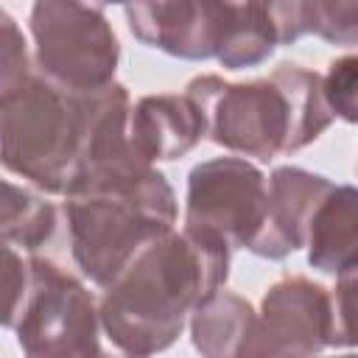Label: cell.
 <instances>
[{
	"label": "cell",
	"mask_w": 358,
	"mask_h": 358,
	"mask_svg": "<svg viewBox=\"0 0 358 358\" xmlns=\"http://www.w3.org/2000/svg\"><path fill=\"white\" fill-rule=\"evenodd\" d=\"M266 182H268V215H266V229L252 255L282 260L305 246L308 221L316 204L333 187V182L296 165L274 168V173Z\"/></svg>",
	"instance_id": "obj_10"
},
{
	"label": "cell",
	"mask_w": 358,
	"mask_h": 358,
	"mask_svg": "<svg viewBox=\"0 0 358 358\" xmlns=\"http://www.w3.org/2000/svg\"><path fill=\"white\" fill-rule=\"evenodd\" d=\"M126 11L129 31L168 56L201 62L215 59L227 22L218 0H112Z\"/></svg>",
	"instance_id": "obj_9"
},
{
	"label": "cell",
	"mask_w": 358,
	"mask_h": 358,
	"mask_svg": "<svg viewBox=\"0 0 358 358\" xmlns=\"http://www.w3.org/2000/svg\"><path fill=\"white\" fill-rule=\"evenodd\" d=\"M56 227V210L22 185L0 176V238L28 252L39 249Z\"/></svg>",
	"instance_id": "obj_15"
},
{
	"label": "cell",
	"mask_w": 358,
	"mask_h": 358,
	"mask_svg": "<svg viewBox=\"0 0 358 358\" xmlns=\"http://www.w3.org/2000/svg\"><path fill=\"white\" fill-rule=\"evenodd\" d=\"M308 263L324 274L358 266V193L352 185H333L316 204L305 229Z\"/></svg>",
	"instance_id": "obj_12"
},
{
	"label": "cell",
	"mask_w": 358,
	"mask_h": 358,
	"mask_svg": "<svg viewBox=\"0 0 358 358\" xmlns=\"http://www.w3.org/2000/svg\"><path fill=\"white\" fill-rule=\"evenodd\" d=\"M64 215L76 266L106 288L143 246L173 229L176 196L151 165L126 179L67 190Z\"/></svg>",
	"instance_id": "obj_3"
},
{
	"label": "cell",
	"mask_w": 358,
	"mask_h": 358,
	"mask_svg": "<svg viewBox=\"0 0 358 358\" xmlns=\"http://www.w3.org/2000/svg\"><path fill=\"white\" fill-rule=\"evenodd\" d=\"M305 25L324 42L355 45L358 0H305Z\"/></svg>",
	"instance_id": "obj_16"
},
{
	"label": "cell",
	"mask_w": 358,
	"mask_h": 358,
	"mask_svg": "<svg viewBox=\"0 0 358 358\" xmlns=\"http://www.w3.org/2000/svg\"><path fill=\"white\" fill-rule=\"evenodd\" d=\"M268 215V182L243 157L199 162L187 176L185 227L218 235L229 249L255 252Z\"/></svg>",
	"instance_id": "obj_7"
},
{
	"label": "cell",
	"mask_w": 358,
	"mask_h": 358,
	"mask_svg": "<svg viewBox=\"0 0 358 358\" xmlns=\"http://www.w3.org/2000/svg\"><path fill=\"white\" fill-rule=\"evenodd\" d=\"M207 134L201 106L187 95H145L129 109V137L148 159H179Z\"/></svg>",
	"instance_id": "obj_11"
},
{
	"label": "cell",
	"mask_w": 358,
	"mask_h": 358,
	"mask_svg": "<svg viewBox=\"0 0 358 358\" xmlns=\"http://www.w3.org/2000/svg\"><path fill=\"white\" fill-rule=\"evenodd\" d=\"M355 268L336 274V294H330V308H333V344L330 347L355 344Z\"/></svg>",
	"instance_id": "obj_19"
},
{
	"label": "cell",
	"mask_w": 358,
	"mask_h": 358,
	"mask_svg": "<svg viewBox=\"0 0 358 358\" xmlns=\"http://www.w3.org/2000/svg\"><path fill=\"white\" fill-rule=\"evenodd\" d=\"M227 22L224 45L218 50V62L227 70H243L266 62L274 48L271 28V0H218Z\"/></svg>",
	"instance_id": "obj_14"
},
{
	"label": "cell",
	"mask_w": 358,
	"mask_h": 358,
	"mask_svg": "<svg viewBox=\"0 0 358 358\" xmlns=\"http://www.w3.org/2000/svg\"><path fill=\"white\" fill-rule=\"evenodd\" d=\"M257 313L252 305L229 291H215L190 313L193 347L207 358H235L246 352Z\"/></svg>",
	"instance_id": "obj_13"
},
{
	"label": "cell",
	"mask_w": 358,
	"mask_h": 358,
	"mask_svg": "<svg viewBox=\"0 0 358 358\" xmlns=\"http://www.w3.org/2000/svg\"><path fill=\"white\" fill-rule=\"evenodd\" d=\"M227 274L229 246L218 235L196 227L171 229L143 246L106 285L98 305L101 327L126 355L162 352Z\"/></svg>",
	"instance_id": "obj_1"
},
{
	"label": "cell",
	"mask_w": 358,
	"mask_h": 358,
	"mask_svg": "<svg viewBox=\"0 0 358 358\" xmlns=\"http://www.w3.org/2000/svg\"><path fill=\"white\" fill-rule=\"evenodd\" d=\"M17 344L34 358L101 352L98 308L87 285L45 257L28 260V291L14 322Z\"/></svg>",
	"instance_id": "obj_6"
},
{
	"label": "cell",
	"mask_w": 358,
	"mask_h": 358,
	"mask_svg": "<svg viewBox=\"0 0 358 358\" xmlns=\"http://www.w3.org/2000/svg\"><path fill=\"white\" fill-rule=\"evenodd\" d=\"M355 87H358V59L344 56L330 64L327 76H322V95L333 112L347 123H355Z\"/></svg>",
	"instance_id": "obj_18"
},
{
	"label": "cell",
	"mask_w": 358,
	"mask_h": 358,
	"mask_svg": "<svg viewBox=\"0 0 358 358\" xmlns=\"http://www.w3.org/2000/svg\"><path fill=\"white\" fill-rule=\"evenodd\" d=\"M333 344L330 294L308 277H285L266 296L243 355H313Z\"/></svg>",
	"instance_id": "obj_8"
},
{
	"label": "cell",
	"mask_w": 358,
	"mask_h": 358,
	"mask_svg": "<svg viewBox=\"0 0 358 358\" xmlns=\"http://www.w3.org/2000/svg\"><path fill=\"white\" fill-rule=\"evenodd\" d=\"M87 92H70L42 73L0 81V165L34 187L62 196L78 165Z\"/></svg>",
	"instance_id": "obj_4"
},
{
	"label": "cell",
	"mask_w": 358,
	"mask_h": 358,
	"mask_svg": "<svg viewBox=\"0 0 358 358\" xmlns=\"http://www.w3.org/2000/svg\"><path fill=\"white\" fill-rule=\"evenodd\" d=\"M28 291V263H22V255L0 238V327H14L22 299Z\"/></svg>",
	"instance_id": "obj_17"
},
{
	"label": "cell",
	"mask_w": 358,
	"mask_h": 358,
	"mask_svg": "<svg viewBox=\"0 0 358 358\" xmlns=\"http://www.w3.org/2000/svg\"><path fill=\"white\" fill-rule=\"evenodd\" d=\"M28 73V42L8 11L0 8V81Z\"/></svg>",
	"instance_id": "obj_20"
},
{
	"label": "cell",
	"mask_w": 358,
	"mask_h": 358,
	"mask_svg": "<svg viewBox=\"0 0 358 358\" xmlns=\"http://www.w3.org/2000/svg\"><path fill=\"white\" fill-rule=\"evenodd\" d=\"M185 92L201 106L215 145L260 162L305 148L333 123L322 76L299 64H280L268 78L246 84L199 76Z\"/></svg>",
	"instance_id": "obj_2"
},
{
	"label": "cell",
	"mask_w": 358,
	"mask_h": 358,
	"mask_svg": "<svg viewBox=\"0 0 358 358\" xmlns=\"http://www.w3.org/2000/svg\"><path fill=\"white\" fill-rule=\"evenodd\" d=\"M109 3L34 0L31 36L45 78L70 92H92L115 81L120 45L103 14Z\"/></svg>",
	"instance_id": "obj_5"
}]
</instances>
